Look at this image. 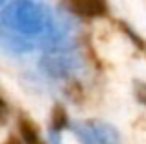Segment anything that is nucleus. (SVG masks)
<instances>
[{
  "label": "nucleus",
  "instance_id": "obj_8",
  "mask_svg": "<svg viewBox=\"0 0 146 144\" xmlns=\"http://www.w3.org/2000/svg\"><path fill=\"white\" fill-rule=\"evenodd\" d=\"M6 144H19V141H17V139H9Z\"/></svg>",
  "mask_w": 146,
  "mask_h": 144
},
{
  "label": "nucleus",
  "instance_id": "obj_6",
  "mask_svg": "<svg viewBox=\"0 0 146 144\" xmlns=\"http://www.w3.org/2000/svg\"><path fill=\"white\" fill-rule=\"evenodd\" d=\"M65 120H67V116H65V111L61 107H56L54 109V127H63L65 126Z\"/></svg>",
  "mask_w": 146,
  "mask_h": 144
},
{
  "label": "nucleus",
  "instance_id": "obj_4",
  "mask_svg": "<svg viewBox=\"0 0 146 144\" xmlns=\"http://www.w3.org/2000/svg\"><path fill=\"white\" fill-rule=\"evenodd\" d=\"M68 7L82 17H100L106 13V0H67Z\"/></svg>",
  "mask_w": 146,
  "mask_h": 144
},
{
  "label": "nucleus",
  "instance_id": "obj_7",
  "mask_svg": "<svg viewBox=\"0 0 146 144\" xmlns=\"http://www.w3.org/2000/svg\"><path fill=\"white\" fill-rule=\"evenodd\" d=\"M6 113H7V107H6V104H4V100L0 98V120L6 116Z\"/></svg>",
  "mask_w": 146,
  "mask_h": 144
},
{
  "label": "nucleus",
  "instance_id": "obj_2",
  "mask_svg": "<svg viewBox=\"0 0 146 144\" xmlns=\"http://www.w3.org/2000/svg\"><path fill=\"white\" fill-rule=\"evenodd\" d=\"M74 133L83 144H118L115 127L98 120H85L74 124Z\"/></svg>",
  "mask_w": 146,
  "mask_h": 144
},
{
  "label": "nucleus",
  "instance_id": "obj_3",
  "mask_svg": "<svg viewBox=\"0 0 146 144\" xmlns=\"http://www.w3.org/2000/svg\"><path fill=\"white\" fill-rule=\"evenodd\" d=\"M0 46L13 54H22V52L32 50V43L28 41V37L13 32V30H7L4 26H0Z\"/></svg>",
  "mask_w": 146,
  "mask_h": 144
},
{
  "label": "nucleus",
  "instance_id": "obj_9",
  "mask_svg": "<svg viewBox=\"0 0 146 144\" xmlns=\"http://www.w3.org/2000/svg\"><path fill=\"white\" fill-rule=\"evenodd\" d=\"M4 2H6V0H0V6H2V4H4Z\"/></svg>",
  "mask_w": 146,
  "mask_h": 144
},
{
  "label": "nucleus",
  "instance_id": "obj_5",
  "mask_svg": "<svg viewBox=\"0 0 146 144\" xmlns=\"http://www.w3.org/2000/svg\"><path fill=\"white\" fill-rule=\"evenodd\" d=\"M19 127H21V133H22V137H24L26 144H43L39 131H37L35 124H33L32 120L21 118V122H19Z\"/></svg>",
  "mask_w": 146,
  "mask_h": 144
},
{
  "label": "nucleus",
  "instance_id": "obj_1",
  "mask_svg": "<svg viewBox=\"0 0 146 144\" xmlns=\"http://www.w3.org/2000/svg\"><path fill=\"white\" fill-rule=\"evenodd\" d=\"M46 11L43 6L32 0H15L4 7L0 24L24 37L37 35L46 28Z\"/></svg>",
  "mask_w": 146,
  "mask_h": 144
}]
</instances>
